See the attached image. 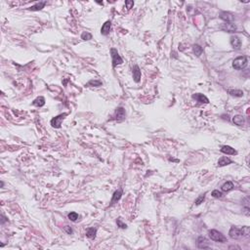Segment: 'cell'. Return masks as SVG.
<instances>
[{
	"label": "cell",
	"instance_id": "16",
	"mask_svg": "<svg viewBox=\"0 0 250 250\" xmlns=\"http://www.w3.org/2000/svg\"><path fill=\"white\" fill-rule=\"evenodd\" d=\"M233 122L235 125H238V126H242L245 123V119L242 115H235L234 118H233Z\"/></svg>",
	"mask_w": 250,
	"mask_h": 250
},
{
	"label": "cell",
	"instance_id": "9",
	"mask_svg": "<svg viewBox=\"0 0 250 250\" xmlns=\"http://www.w3.org/2000/svg\"><path fill=\"white\" fill-rule=\"evenodd\" d=\"M193 99L196 100V102L200 103V104H208L209 103V100L206 96H204L203 94H193Z\"/></svg>",
	"mask_w": 250,
	"mask_h": 250
},
{
	"label": "cell",
	"instance_id": "8",
	"mask_svg": "<svg viewBox=\"0 0 250 250\" xmlns=\"http://www.w3.org/2000/svg\"><path fill=\"white\" fill-rule=\"evenodd\" d=\"M198 248H200V249L210 248L209 242H208L207 240L204 237H199L198 238Z\"/></svg>",
	"mask_w": 250,
	"mask_h": 250
},
{
	"label": "cell",
	"instance_id": "15",
	"mask_svg": "<svg viewBox=\"0 0 250 250\" xmlns=\"http://www.w3.org/2000/svg\"><path fill=\"white\" fill-rule=\"evenodd\" d=\"M46 5V1H40V2H36L33 6H31L30 8H29V10L30 11H39L41 9H43L44 6Z\"/></svg>",
	"mask_w": 250,
	"mask_h": 250
},
{
	"label": "cell",
	"instance_id": "23",
	"mask_svg": "<svg viewBox=\"0 0 250 250\" xmlns=\"http://www.w3.org/2000/svg\"><path fill=\"white\" fill-rule=\"evenodd\" d=\"M68 219H69V220H71V221H73V222H76L77 220H78L79 215H78V214H77L76 212H71V213H68Z\"/></svg>",
	"mask_w": 250,
	"mask_h": 250
},
{
	"label": "cell",
	"instance_id": "13",
	"mask_svg": "<svg viewBox=\"0 0 250 250\" xmlns=\"http://www.w3.org/2000/svg\"><path fill=\"white\" fill-rule=\"evenodd\" d=\"M220 151H221V152H223V154H229V155H235V154H237V151H235V149H233L232 147H230V146H223L221 148Z\"/></svg>",
	"mask_w": 250,
	"mask_h": 250
},
{
	"label": "cell",
	"instance_id": "2",
	"mask_svg": "<svg viewBox=\"0 0 250 250\" xmlns=\"http://www.w3.org/2000/svg\"><path fill=\"white\" fill-rule=\"evenodd\" d=\"M247 63H248V61H247L246 56H240V57H237V59L234 60V62H233V68L235 69H237V71L246 68Z\"/></svg>",
	"mask_w": 250,
	"mask_h": 250
},
{
	"label": "cell",
	"instance_id": "7",
	"mask_svg": "<svg viewBox=\"0 0 250 250\" xmlns=\"http://www.w3.org/2000/svg\"><path fill=\"white\" fill-rule=\"evenodd\" d=\"M115 119H116L117 121H122L123 119H125V110L122 107H119L115 110Z\"/></svg>",
	"mask_w": 250,
	"mask_h": 250
},
{
	"label": "cell",
	"instance_id": "27",
	"mask_svg": "<svg viewBox=\"0 0 250 250\" xmlns=\"http://www.w3.org/2000/svg\"><path fill=\"white\" fill-rule=\"evenodd\" d=\"M205 194H206V193L200 194V196H199L198 198L196 199V201H194V204H196V205H199V204H201L202 202L204 201V198H205Z\"/></svg>",
	"mask_w": 250,
	"mask_h": 250
},
{
	"label": "cell",
	"instance_id": "26",
	"mask_svg": "<svg viewBox=\"0 0 250 250\" xmlns=\"http://www.w3.org/2000/svg\"><path fill=\"white\" fill-rule=\"evenodd\" d=\"M81 39H83V40H90V39H92V34H91L90 32H87V31L82 32Z\"/></svg>",
	"mask_w": 250,
	"mask_h": 250
},
{
	"label": "cell",
	"instance_id": "21",
	"mask_svg": "<svg viewBox=\"0 0 250 250\" xmlns=\"http://www.w3.org/2000/svg\"><path fill=\"white\" fill-rule=\"evenodd\" d=\"M233 189H234V184L230 181L226 182L223 186H222V191H230V190H233Z\"/></svg>",
	"mask_w": 250,
	"mask_h": 250
},
{
	"label": "cell",
	"instance_id": "32",
	"mask_svg": "<svg viewBox=\"0 0 250 250\" xmlns=\"http://www.w3.org/2000/svg\"><path fill=\"white\" fill-rule=\"evenodd\" d=\"M5 222H8V219H7L6 217H5V216L3 215V214H2V215H1V224L3 225V224L5 223Z\"/></svg>",
	"mask_w": 250,
	"mask_h": 250
},
{
	"label": "cell",
	"instance_id": "5",
	"mask_svg": "<svg viewBox=\"0 0 250 250\" xmlns=\"http://www.w3.org/2000/svg\"><path fill=\"white\" fill-rule=\"evenodd\" d=\"M66 116V113H62V115H59L58 116H56V117L52 118V120H51L52 127H54V128H60L61 125H62V122L64 119H65Z\"/></svg>",
	"mask_w": 250,
	"mask_h": 250
},
{
	"label": "cell",
	"instance_id": "29",
	"mask_svg": "<svg viewBox=\"0 0 250 250\" xmlns=\"http://www.w3.org/2000/svg\"><path fill=\"white\" fill-rule=\"evenodd\" d=\"M116 224H117V226L120 228V229H126L127 228V225L121 222V218H118L117 220H116Z\"/></svg>",
	"mask_w": 250,
	"mask_h": 250
},
{
	"label": "cell",
	"instance_id": "10",
	"mask_svg": "<svg viewBox=\"0 0 250 250\" xmlns=\"http://www.w3.org/2000/svg\"><path fill=\"white\" fill-rule=\"evenodd\" d=\"M220 19H222V20L225 21L226 23H232V22L235 20V17L233 14H230L229 12H221Z\"/></svg>",
	"mask_w": 250,
	"mask_h": 250
},
{
	"label": "cell",
	"instance_id": "6",
	"mask_svg": "<svg viewBox=\"0 0 250 250\" xmlns=\"http://www.w3.org/2000/svg\"><path fill=\"white\" fill-rule=\"evenodd\" d=\"M220 29L224 31H227V32H235L237 31V26L233 23H226V24H223L222 26L220 27Z\"/></svg>",
	"mask_w": 250,
	"mask_h": 250
},
{
	"label": "cell",
	"instance_id": "30",
	"mask_svg": "<svg viewBox=\"0 0 250 250\" xmlns=\"http://www.w3.org/2000/svg\"><path fill=\"white\" fill-rule=\"evenodd\" d=\"M125 5H126L127 10H130L134 6V2L131 1V0H126V1H125Z\"/></svg>",
	"mask_w": 250,
	"mask_h": 250
},
{
	"label": "cell",
	"instance_id": "24",
	"mask_svg": "<svg viewBox=\"0 0 250 250\" xmlns=\"http://www.w3.org/2000/svg\"><path fill=\"white\" fill-rule=\"evenodd\" d=\"M229 93L232 96H235V97H242L243 96V92L241 90H229Z\"/></svg>",
	"mask_w": 250,
	"mask_h": 250
},
{
	"label": "cell",
	"instance_id": "22",
	"mask_svg": "<svg viewBox=\"0 0 250 250\" xmlns=\"http://www.w3.org/2000/svg\"><path fill=\"white\" fill-rule=\"evenodd\" d=\"M193 49L194 54H196V56H198V57L201 56L202 52H203V49H202V47L199 46L198 44H194V45L193 46Z\"/></svg>",
	"mask_w": 250,
	"mask_h": 250
},
{
	"label": "cell",
	"instance_id": "14",
	"mask_svg": "<svg viewBox=\"0 0 250 250\" xmlns=\"http://www.w3.org/2000/svg\"><path fill=\"white\" fill-rule=\"evenodd\" d=\"M110 27H112V22L107 21L102 26L101 29V33L103 35H108L110 31Z\"/></svg>",
	"mask_w": 250,
	"mask_h": 250
},
{
	"label": "cell",
	"instance_id": "11",
	"mask_svg": "<svg viewBox=\"0 0 250 250\" xmlns=\"http://www.w3.org/2000/svg\"><path fill=\"white\" fill-rule=\"evenodd\" d=\"M132 73H133V79H134V81L136 83H139V82H140V80H141V75H142V74H141L140 68H139L137 65L134 66Z\"/></svg>",
	"mask_w": 250,
	"mask_h": 250
},
{
	"label": "cell",
	"instance_id": "1",
	"mask_svg": "<svg viewBox=\"0 0 250 250\" xmlns=\"http://www.w3.org/2000/svg\"><path fill=\"white\" fill-rule=\"evenodd\" d=\"M230 237L234 240H240L241 237H248L250 235V228L248 226L238 229L237 227H232L229 232Z\"/></svg>",
	"mask_w": 250,
	"mask_h": 250
},
{
	"label": "cell",
	"instance_id": "25",
	"mask_svg": "<svg viewBox=\"0 0 250 250\" xmlns=\"http://www.w3.org/2000/svg\"><path fill=\"white\" fill-rule=\"evenodd\" d=\"M87 85L99 87V86H102V81H100V80H90V81L87 83Z\"/></svg>",
	"mask_w": 250,
	"mask_h": 250
},
{
	"label": "cell",
	"instance_id": "19",
	"mask_svg": "<svg viewBox=\"0 0 250 250\" xmlns=\"http://www.w3.org/2000/svg\"><path fill=\"white\" fill-rule=\"evenodd\" d=\"M121 196H122V190L115 191V193H113V196H112V201H110V203H112V204H115V202H117L119 199L121 198Z\"/></svg>",
	"mask_w": 250,
	"mask_h": 250
},
{
	"label": "cell",
	"instance_id": "31",
	"mask_svg": "<svg viewBox=\"0 0 250 250\" xmlns=\"http://www.w3.org/2000/svg\"><path fill=\"white\" fill-rule=\"evenodd\" d=\"M64 230H65V232L66 233V234H68V235H71V234L73 233V229H71V228L69 227V226H66L65 228H64Z\"/></svg>",
	"mask_w": 250,
	"mask_h": 250
},
{
	"label": "cell",
	"instance_id": "18",
	"mask_svg": "<svg viewBox=\"0 0 250 250\" xmlns=\"http://www.w3.org/2000/svg\"><path fill=\"white\" fill-rule=\"evenodd\" d=\"M233 161L230 159L229 157L227 156H222L220 159L218 160V166H220V167H222V166H226V165H229Z\"/></svg>",
	"mask_w": 250,
	"mask_h": 250
},
{
	"label": "cell",
	"instance_id": "28",
	"mask_svg": "<svg viewBox=\"0 0 250 250\" xmlns=\"http://www.w3.org/2000/svg\"><path fill=\"white\" fill-rule=\"evenodd\" d=\"M211 194H212V196H213V198H221L222 196H223V193H222L221 191H218V190H214Z\"/></svg>",
	"mask_w": 250,
	"mask_h": 250
},
{
	"label": "cell",
	"instance_id": "33",
	"mask_svg": "<svg viewBox=\"0 0 250 250\" xmlns=\"http://www.w3.org/2000/svg\"><path fill=\"white\" fill-rule=\"evenodd\" d=\"M3 186H4V183L1 182V188H3Z\"/></svg>",
	"mask_w": 250,
	"mask_h": 250
},
{
	"label": "cell",
	"instance_id": "17",
	"mask_svg": "<svg viewBox=\"0 0 250 250\" xmlns=\"http://www.w3.org/2000/svg\"><path fill=\"white\" fill-rule=\"evenodd\" d=\"M32 105H35V107H38V108L43 107V105H45V99H44V97H42V96L37 97V98L32 102Z\"/></svg>",
	"mask_w": 250,
	"mask_h": 250
},
{
	"label": "cell",
	"instance_id": "20",
	"mask_svg": "<svg viewBox=\"0 0 250 250\" xmlns=\"http://www.w3.org/2000/svg\"><path fill=\"white\" fill-rule=\"evenodd\" d=\"M97 234V229L96 228H89L86 230V237L89 238H95Z\"/></svg>",
	"mask_w": 250,
	"mask_h": 250
},
{
	"label": "cell",
	"instance_id": "12",
	"mask_svg": "<svg viewBox=\"0 0 250 250\" xmlns=\"http://www.w3.org/2000/svg\"><path fill=\"white\" fill-rule=\"evenodd\" d=\"M230 44H232V46L234 49L238 50V49H240L241 40L240 39V37L238 36H232L230 37Z\"/></svg>",
	"mask_w": 250,
	"mask_h": 250
},
{
	"label": "cell",
	"instance_id": "4",
	"mask_svg": "<svg viewBox=\"0 0 250 250\" xmlns=\"http://www.w3.org/2000/svg\"><path fill=\"white\" fill-rule=\"evenodd\" d=\"M110 54H112V66L115 68L116 66H119L123 63V60L120 57V55L118 54L117 50L115 48H112L110 49Z\"/></svg>",
	"mask_w": 250,
	"mask_h": 250
},
{
	"label": "cell",
	"instance_id": "3",
	"mask_svg": "<svg viewBox=\"0 0 250 250\" xmlns=\"http://www.w3.org/2000/svg\"><path fill=\"white\" fill-rule=\"evenodd\" d=\"M209 235V237L214 241H217V242H226L227 241V237L222 234L221 232H219L217 230H211L208 233Z\"/></svg>",
	"mask_w": 250,
	"mask_h": 250
}]
</instances>
